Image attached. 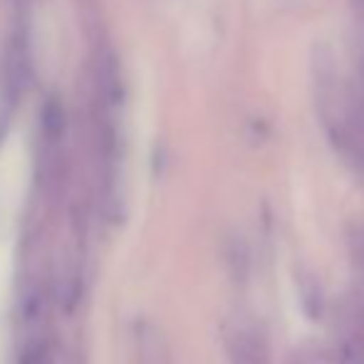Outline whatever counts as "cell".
<instances>
[{
	"label": "cell",
	"mask_w": 364,
	"mask_h": 364,
	"mask_svg": "<svg viewBox=\"0 0 364 364\" xmlns=\"http://www.w3.org/2000/svg\"><path fill=\"white\" fill-rule=\"evenodd\" d=\"M134 364H168L166 347L164 340L154 327H139L136 330V350H134Z\"/></svg>",
	"instance_id": "3957f363"
},
{
	"label": "cell",
	"mask_w": 364,
	"mask_h": 364,
	"mask_svg": "<svg viewBox=\"0 0 364 364\" xmlns=\"http://www.w3.org/2000/svg\"><path fill=\"white\" fill-rule=\"evenodd\" d=\"M223 347L228 364H268L270 342L263 327L248 315H235L225 325Z\"/></svg>",
	"instance_id": "7a4b0ae2"
},
{
	"label": "cell",
	"mask_w": 364,
	"mask_h": 364,
	"mask_svg": "<svg viewBox=\"0 0 364 364\" xmlns=\"http://www.w3.org/2000/svg\"><path fill=\"white\" fill-rule=\"evenodd\" d=\"M315 105L332 146L364 181V107L355 87H345L330 55L315 58Z\"/></svg>",
	"instance_id": "6da1fadb"
}]
</instances>
